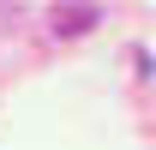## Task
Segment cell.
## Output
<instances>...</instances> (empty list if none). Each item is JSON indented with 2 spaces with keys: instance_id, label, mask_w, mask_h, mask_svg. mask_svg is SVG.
I'll return each instance as SVG.
<instances>
[{
  "instance_id": "6da1fadb",
  "label": "cell",
  "mask_w": 156,
  "mask_h": 150,
  "mask_svg": "<svg viewBox=\"0 0 156 150\" xmlns=\"http://www.w3.org/2000/svg\"><path fill=\"white\" fill-rule=\"evenodd\" d=\"M54 30H60V36H78V30H90V24H96V6H84V12H78V6H60V12H54Z\"/></svg>"
}]
</instances>
